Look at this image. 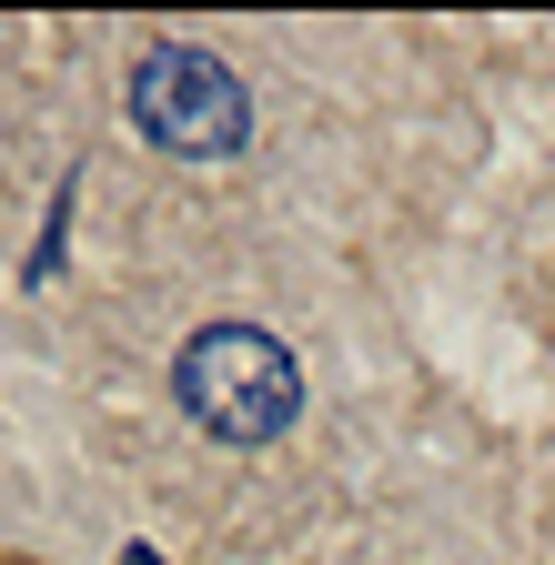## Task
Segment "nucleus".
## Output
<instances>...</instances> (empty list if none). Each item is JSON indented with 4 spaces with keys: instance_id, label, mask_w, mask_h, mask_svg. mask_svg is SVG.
Segmentation results:
<instances>
[{
    "instance_id": "nucleus-2",
    "label": "nucleus",
    "mask_w": 555,
    "mask_h": 565,
    "mask_svg": "<svg viewBox=\"0 0 555 565\" xmlns=\"http://www.w3.org/2000/svg\"><path fill=\"white\" fill-rule=\"evenodd\" d=\"M131 121H142V141H162V152L182 162H223L253 141V92L243 71L213 61L202 41H152L142 61H131Z\"/></svg>"
},
{
    "instance_id": "nucleus-1",
    "label": "nucleus",
    "mask_w": 555,
    "mask_h": 565,
    "mask_svg": "<svg viewBox=\"0 0 555 565\" xmlns=\"http://www.w3.org/2000/svg\"><path fill=\"white\" fill-rule=\"evenodd\" d=\"M172 394L213 445H273L303 414V364L263 323H202L182 343V364H172Z\"/></svg>"
}]
</instances>
